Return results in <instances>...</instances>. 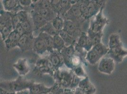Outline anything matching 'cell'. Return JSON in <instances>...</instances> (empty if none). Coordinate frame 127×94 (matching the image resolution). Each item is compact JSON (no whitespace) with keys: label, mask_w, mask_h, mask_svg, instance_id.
Masks as SVG:
<instances>
[{"label":"cell","mask_w":127,"mask_h":94,"mask_svg":"<svg viewBox=\"0 0 127 94\" xmlns=\"http://www.w3.org/2000/svg\"><path fill=\"white\" fill-rule=\"evenodd\" d=\"M34 82L20 76L13 80H6L0 82V89L8 92L17 93L29 89Z\"/></svg>","instance_id":"cell-1"},{"label":"cell","mask_w":127,"mask_h":94,"mask_svg":"<svg viewBox=\"0 0 127 94\" xmlns=\"http://www.w3.org/2000/svg\"><path fill=\"white\" fill-rule=\"evenodd\" d=\"M73 72H71L65 69H59L58 70L56 71L54 78L56 80V83L63 88H70L71 82L73 78Z\"/></svg>","instance_id":"cell-2"},{"label":"cell","mask_w":127,"mask_h":94,"mask_svg":"<svg viewBox=\"0 0 127 94\" xmlns=\"http://www.w3.org/2000/svg\"><path fill=\"white\" fill-rule=\"evenodd\" d=\"M104 5L103 6L99 13L95 16L90 21L89 30L95 33L102 32L104 26L109 23V20L103 15V10Z\"/></svg>","instance_id":"cell-3"},{"label":"cell","mask_w":127,"mask_h":94,"mask_svg":"<svg viewBox=\"0 0 127 94\" xmlns=\"http://www.w3.org/2000/svg\"><path fill=\"white\" fill-rule=\"evenodd\" d=\"M34 70L39 74H49L53 76L55 70L53 64L48 58H41L38 59L36 63V67Z\"/></svg>","instance_id":"cell-4"},{"label":"cell","mask_w":127,"mask_h":94,"mask_svg":"<svg viewBox=\"0 0 127 94\" xmlns=\"http://www.w3.org/2000/svg\"><path fill=\"white\" fill-rule=\"evenodd\" d=\"M114 60L110 58H103L99 62L98 70L102 73L111 74L114 71L115 69Z\"/></svg>","instance_id":"cell-5"},{"label":"cell","mask_w":127,"mask_h":94,"mask_svg":"<svg viewBox=\"0 0 127 94\" xmlns=\"http://www.w3.org/2000/svg\"><path fill=\"white\" fill-rule=\"evenodd\" d=\"M107 54L115 62L121 63L123 61L124 58L127 56V50L124 48L122 44L114 48L109 49Z\"/></svg>","instance_id":"cell-6"},{"label":"cell","mask_w":127,"mask_h":94,"mask_svg":"<svg viewBox=\"0 0 127 94\" xmlns=\"http://www.w3.org/2000/svg\"><path fill=\"white\" fill-rule=\"evenodd\" d=\"M63 30L76 40L78 39L82 32L80 28L79 25L70 20H64Z\"/></svg>","instance_id":"cell-7"},{"label":"cell","mask_w":127,"mask_h":94,"mask_svg":"<svg viewBox=\"0 0 127 94\" xmlns=\"http://www.w3.org/2000/svg\"><path fill=\"white\" fill-rule=\"evenodd\" d=\"M34 38L33 33H26L22 35L18 42V47L22 51H27L33 49Z\"/></svg>","instance_id":"cell-8"},{"label":"cell","mask_w":127,"mask_h":94,"mask_svg":"<svg viewBox=\"0 0 127 94\" xmlns=\"http://www.w3.org/2000/svg\"><path fill=\"white\" fill-rule=\"evenodd\" d=\"M13 67L20 76L22 77L27 75L30 71V67L25 58L19 59L16 63L13 64Z\"/></svg>","instance_id":"cell-9"},{"label":"cell","mask_w":127,"mask_h":94,"mask_svg":"<svg viewBox=\"0 0 127 94\" xmlns=\"http://www.w3.org/2000/svg\"><path fill=\"white\" fill-rule=\"evenodd\" d=\"M31 16L33 25L34 30H39L48 22L38 12L32 10L31 11Z\"/></svg>","instance_id":"cell-10"},{"label":"cell","mask_w":127,"mask_h":94,"mask_svg":"<svg viewBox=\"0 0 127 94\" xmlns=\"http://www.w3.org/2000/svg\"><path fill=\"white\" fill-rule=\"evenodd\" d=\"M75 44L79 47L84 48L87 52L90 50L94 46L92 40L88 36L87 33L83 31L82 32Z\"/></svg>","instance_id":"cell-11"},{"label":"cell","mask_w":127,"mask_h":94,"mask_svg":"<svg viewBox=\"0 0 127 94\" xmlns=\"http://www.w3.org/2000/svg\"><path fill=\"white\" fill-rule=\"evenodd\" d=\"M4 9L7 12L17 13L21 10H24L19 4L18 0H1Z\"/></svg>","instance_id":"cell-12"},{"label":"cell","mask_w":127,"mask_h":94,"mask_svg":"<svg viewBox=\"0 0 127 94\" xmlns=\"http://www.w3.org/2000/svg\"><path fill=\"white\" fill-rule=\"evenodd\" d=\"M33 49L39 55H43L45 53L48 51L45 43L39 34L37 36L34 38Z\"/></svg>","instance_id":"cell-13"},{"label":"cell","mask_w":127,"mask_h":94,"mask_svg":"<svg viewBox=\"0 0 127 94\" xmlns=\"http://www.w3.org/2000/svg\"><path fill=\"white\" fill-rule=\"evenodd\" d=\"M48 58L53 64L55 71H57L61 68L64 63L63 58L61 53L55 50L50 53Z\"/></svg>","instance_id":"cell-14"},{"label":"cell","mask_w":127,"mask_h":94,"mask_svg":"<svg viewBox=\"0 0 127 94\" xmlns=\"http://www.w3.org/2000/svg\"><path fill=\"white\" fill-rule=\"evenodd\" d=\"M20 38L21 35L15 30H14L4 41L7 48L8 49H10L18 47V42Z\"/></svg>","instance_id":"cell-15"},{"label":"cell","mask_w":127,"mask_h":94,"mask_svg":"<svg viewBox=\"0 0 127 94\" xmlns=\"http://www.w3.org/2000/svg\"><path fill=\"white\" fill-rule=\"evenodd\" d=\"M103 58V57L101 54L93 47L92 49L87 53L85 59L91 64L94 65L98 62H100L101 59Z\"/></svg>","instance_id":"cell-16"},{"label":"cell","mask_w":127,"mask_h":94,"mask_svg":"<svg viewBox=\"0 0 127 94\" xmlns=\"http://www.w3.org/2000/svg\"><path fill=\"white\" fill-rule=\"evenodd\" d=\"M32 10L38 12L48 22H51L58 15L57 13L51 9L33 8Z\"/></svg>","instance_id":"cell-17"},{"label":"cell","mask_w":127,"mask_h":94,"mask_svg":"<svg viewBox=\"0 0 127 94\" xmlns=\"http://www.w3.org/2000/svg\"><path fill=\"white\" fill-rule=\"evenodd\" d=\"M52 89V87L51 88H48L43 84L33 83L29 90L30 94H36L41 92L50 93Z\"/></svg>","instance_id":"cell-18"},{"label":"cell","mask_w":127,"mask_h":94,"mask_svg":"<svg viewBox=\"0 0 127 94\" xmlns=\"http://www.w3.org/2000/svg\"><path fill=\"white\" fill-rule=\"evenodd\" d=\"M78 87L92 94H94L96 90L95 86L91 83L88 76L81 80Z\"/></svg>","instance_id":"cell-19"},{"label":"cell","mask_w":127,"mask_h":94,"mask_svg":"<svg viewBox=\"0 0 127 94\" xmlns=\"http://www.w3.org/2000/svg\"><path fill=\"white\" fill-rule=\"evenodd\" d=\"M39 34L45 43L48 52H52L54 50V38L53 36L45 32H40Z\"/></svg>","instance_id":"cell-20"},{"label":"cell","mask_w":127,"mask_h":94,"mask_svg":"<svg viewBox=\"0 0 127 94\" xmlns=\"http://www.w3.org/2000/svg\"><path fill=\"white\" fill-rule=\"evenodd\" d=\"M54 38V50L61 53L62 49L65 46V44L63 39L58 34L53 36Z\"/></svg>","instance_id":"cell-21"},{"label":"cell","mask_w":127,"mask_h":94,"mask_svg":"<svg viewBox=\"0 0 127 94\" xmlns=\"http://www.w3.org/2000/svg\"><path fill=\"white\" fill-rule=\"evenodd\" d=\"M58 34L63 39L65 44V46L74 45L76 43V40L63 30L59 31Z\"/></svg>","instance_id":"cell-22"},{"label":"cell","mask_w":127,"mask_h":94,"mask_svg":"<svg viewBox=\"0 0 127 94\" xmlns=\"http://www.w3.org/2000/svg\"><path fill=\"white\" fill-rule=\"evenodd\" d=\"M51 23L54 28L58 32L63 30L64 20L61 16L59 15L57 16L51 21Z\"/></svg>","instance_id":"cell-23"},{"label":"cell","mask_w":127,"mask_h":94,"mask_svg":"<svg viewBox=\"0 0 127 94\" xmlns=\"http://www.w3.org/2000/svg\"><path fill=\"white\" fill-rule=\"evenodd\" d=\"M122 44L120 36L116 33H113L109 37V48L111 49Z\"/></svg>","instance_id":"cell-24"},{"label":"cell","mask_w":127,"mask_h":94,"mask_svg":"<svg viewBox=\"0 0 127 94\" xmlns=\"http://www.w3.org/2000/svg\"><path fill=\"white\" fill-rule=\"evenodd\" d=\"M39 31H40V32H45L52 36L58 34V32L53 27L51 22H48L45 26L39 30Z\"/></svg>","instance_id":"cell-25"},{"label":"cell","mask_w":127,"mask_h":94,"mask_svg":"<svg viewBox=\"0 0 127 94\" xmlns=\"http://www.w3.org/2000/svg\"><path fill=\"white\" fill-rule=\"evenodd\" d=\"M87 35L92 40L94 46L96 44L101 43V37L103 35L102 32L95 33L88 29Z\"/></svg>","instance_id":"cell-26"},{"label":"cell","mask_w":127,"mask_h":94,"mask_svg":"<svg viewBox=\"0 0 127 94\" xmlns=\"http://www.w3.org/2000/svg\"><path fill=\"white\" fill-rule=\"evenodd\" d=\"M21 25L23 28L26 33H33V31H34V27L32 20L30 18H29L26 20L21 22Z\"/></svg>","instance_id":"cell-27"},{"label":"cell","mask_w":127,"mask_h":94,"mask_svg":"<svg viewBox=\"0 0 127 94\" xmlns=\"http://www.w3.org/2000/svg\"><path fill=\"white\" fill-rule=\"evenodd\" d=\"M72 5L70 2V0H62L60 2L61 11L59 16H62L64 14L66 13L71 8Z\"/></svg>","instance_id":"cell-28"},{"label":"cell","mask_w":127,"mask_h":94,"mask_svg":"<svg viewBox=\"0 0 127 94\" xmlns=\"http://www.w3.org/2000/svg\"><path fill=\"white\" fill-rule=\"evenodd\" d=\"M73 72L77 76H78L80 78H84L87 76L85 70L82 65H80L78 66H76L74 67L73 70Z\"/></svg>","instance_id":"cell-29"},{"label":"cell","mask_w":127,"mask_h":94,"mask_svg":"<svg viewBox=\"0 0 127 94\" xmlns=\"http://www.w3.org/2000/svg\"><path fill=\"white\" fill-rule=\"evenodd\" d=\"M10 14H11V24H12L13 30H14L16 29L17 26L21 24V22L18 16L17 15V13L10 12Z\"/></svg>","instance_id":"cell-30"},{"label":"cell","mask_w":127,"mask_h":94,"mask_svg":"<svg viewBox=\"0 0 127 94\" xmlns=\"http://www.w3.org/2000/svg\"><path fill=\"white\" fill-rule=\"evenodd\" d=\"M17 15L18 16L20 22L26 20L30 18V15L27 11L26 10H21L17 13Z\"/></svg>","instance_id":"cell-31"},{"label":"cell","mask_w":127,"mask_h":94,"mask_svg":"<svg viewBox=\"0 0 127 94\" xmlns=\"http://www.w3.org/2000/svg\"><path fill=\"white\" fill-rule=\"evenodd\" d=\"M81 80H82L81 78H80L78 76H76L73 73V78L71 84V86L70 87V89H75L77 87H78Z\"/></svg>","instance_id":"cell-32"},{"label":"cell","mask_w":127,"mask_h":94,"mask_svg":"<svg viewBox=\"0 0 127 94\" xmlns=\"http://www.w3.org/2000/svg\"><path fill=\"white\" fill-rule=\"evenodd\" d=\"M19 4L22 7L24 10L25 8L32 6V0H19Z\"/></svg>","instance_id":"cell-33"},{"label":"cell","mask_w":127,"mask_h":94,"mask_svg":"<svg viewBox=\"0 0 127 94\" xmlns=\"http://www.w3.org/2000/svg\"><path fill=\"white\" fill-rule=\"evenodd\" d=\"M15 30L21 35V36L26 33L22 26H21V24L17 26Z\"/></svg>","instance_id":"cell-34"},{"label":"cell","mask_w":127,"mask_h":94,"mask_svg":"<svg viewBox=\"0 0 127 94\" xmlns=\"http://www.w3.org/2000/svg\"><path fill=\"white\" fill-rule=\"evenodd\" d=\"M74 94H93L85 91L84 89H81L79 87H77L74 89Z\"/></svg>","instance_id":"cell-35"},{"label":"cell","mask_w":127,"mask_h":94,"mask_svg":"<svg viewBox=\"0 0 127 94\" xmlns=\"http://www.w3.org/2000/svg\"><path fill=\"white\" fill-rule=\"evenodd\" d=\"M64 94H74V91L73 90V89L67 88V89H64Z\"/></svg>","instance_id":"cell-36"},{"label":"cell","mask_w":127,"mask_h":94,"mask_svg":"<svg viewBox=\"0 0 127 94\" xmlns=\"http://www.w3.org/2000/svg\"><path fill=\"white\" fill-rule=\"evenodd\" d=\"M16 94H30V91L29 89H26V90L18 92L16 93Z\"/></svg>","instance_id":"cell-37"},{"label":"cell","mask_w":127,"mask_h":94,"mask_svg":"<svg viewBox=\"0 0 127 94\" xmlns=\"http://www.w3.org/2000/svg\"><path fill=\"white\" fill-rule=\"evenodd\" d=\"M15 92H8L5 90V94H16Z\"/></svg>","instance_id":"cell-38"},{"label":"cell","mask_w":127,"mask_h":94,"mask_svg":"<svg viewBox=\"0 0 127 94\" xmlns=\"http://www.w3.org/2000/svg\"><path fill=\"white\" fill-rule=\"evenodd\" d=\"M0 94H5V90L3 89H0Z\"/></svg>","instance_id":"cell-39"},{"label":"cell","mask_w":127,"mask_h":94,"mask_svg":"<svg viewBox=\"0 0 127 94\" xmlns=\"http://www.w3.org/2000/svg\"><path fill=\"white\" fill-rule=\"evenodd\" d=\"M49 93H49V92H41V93H39L36 94H49Z\"/></svg>","instance_id":"cell-40"}]
</instances>
